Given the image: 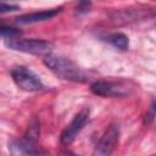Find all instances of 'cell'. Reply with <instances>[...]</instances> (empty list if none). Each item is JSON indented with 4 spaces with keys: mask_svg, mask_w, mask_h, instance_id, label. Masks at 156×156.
I'll return each instance as SVG.
<instances>
[{
    "mask_svg": "<svg viewBox=\"0 0 156 156\" xmlns=\"http://www.w3.org/2000/svg\"><path fill=\"white\" fill-rule=\"evenodd\" d=\"M43 62L48 68H50L57 77L62 79L79 83L85 82L88 79L85 72L69 58L49 54L43 58Z\"/></svg>",
    "mask_w": 156,
    "mask_h": 156,
    "instance_id": "6da1fadb",
    "label": "cell"
},
{
    "mask_svg": "<svg viewBox=\"0 0 156 156\" xmlns=\"http://www.w3.org/2000/svg\"><path fill=\"white\" fill-rule=\"evenodd\" d=\"M11 77L16 85L24 91H39L44 89V84L38 74L26 66H16L11 69Z\"/></svg>",
    "mask_w": 156,
    "mask_h": 156,
    "instance_id": "7a4b0ae2",
    "label": "cell"
},
{
    "mask_svg": "<svg viewBox=\"0 0 156 156\" xmlns=\"http://www.w3.org/2000/svg\"><path fill=\"white\" fill-rule=\"evenodd\" d=\"M5 45L11 50L27 52V54H48L54 48L52 43L44 39H22V38H11L6 40Z\"/></svg>",
    "mask_w": 156,
    "mask_h": 156,
    "instance_id": "3957f363",
    "label": "cell"
},
{
    "mask_svg": "<svg viewBox=\"0 0 156 156\" xmlns=\"http://www.w3.org/2000/svg\"><path fill=\"white\" fill-rule=\"evenodd\" d=\"M89 119V110L88 108H82L74 118L71 121V123L62 130L60 140L63 145H69L74 141L77 135L82 132V129L85 127L87 122Z\"/></svg>",
    "mask_w": 156,
    "mask_h": 156,
    "instance_id": "277c9868",
    "label": "cell"
},
{
    "mask_svg": "<svg viewBox=\"0 0 156 156\" xmlns=\"http://www.w3.org/2000/svg\"><path fill=\"white\" fill-rule=\"evenodd\" d=\"M118 140H119L118 124H115V123L110 124L107 127V129L105 130V133L102 134L99 143L96 144L95 150H94V155L105 156V155L112 154L113 150L116 149V146L118 145Z\"/></svg>",
    "mask_w": 156,
    "mask_h": 156,
    "instance_id": "5b68a950",
    "label": "cell"
},
{
    "mask_svg": "<svg viewBox=\"0 0 156 156\" xmlns=\"http://www.w3.org/2000/svg\"><path fill=\"white\" fill-rule=\"evenodd\" d=\"M90 90L93 94L102 98H122L128 93L124 85L110 80H96L91 84Z\"/></svg>",
    "mask_w": 156,
    "mask_h": 156,
    "instance_id": "8992f818",
    "label": "cell"
},
{
    "mask_svg": "<svg viewBox=\"0 0 156 156\" xmlns=\"http://www.w3.org/2000/svg\"><path fill=\"white\" fill-rule=\"evenodd\" d=\"M9 149L13 155H39L44 154L37 145V140L24 135L20 139H13L9 143Z\"/></svg>",
    "mask_w": 156,
    "mask_h": 156,
    "instance_id": "52a82bcc",
    "label": "cell"
},
{
    "mask_svg": "<svg viewBox=\"0 0 156 156\" xmlns=\"http://www.w3.org/2000/svg\"><path fill=\"white\" fill-rule=\"evenodd\" d=\"M62 11V7H56V9H50V10H44V11H37V12H30L26 15H21L16 18V23L20 24H30V23H38V22H44L48 21L56 15H58Z\"/></svg>",
    "mask_w": 156,
    "mask_h": 156,
    "instance_id": "ba28073f",
    "label": "cell"
},
{
    "mask_svg": "<svg viewBox=\"0 0 156 156\" xmlns=\"http://www.w3.org/2000/svg\"><path fill=\"white\" fill-rule=\"evenodd\" d=\"M106 41L108 44H111L112 46H115L118 50L122 51H127L129 48V39L126 34L116 32V33H111L110 35L106 37Z\"/></svg>",
    "mask_w": 156,
    "mask_h": 156,
    "instance_id": "9c48e42d",
    "label": "cell"
},
{
    "mask_svg": "<svg viewBox=\"0 0 156 156\" xmlns=\"http://www.w3.org/2000/svg\"><path fill=\"white\" fill-rule=\"evenodd\" d=\"M22 34V32L17 28L13 27H7V26H0V38H17Z\"/></svg>",
    "mask_w": 156,
    "mask_h": 156,
    "instance_id": "30bf717a",
    "label": "cell"
},
{
    "mask_svg": "<svg viewBox=\"0 0 156 156\" xmlns=\"http://www.w3.org/2000/svg\"><path fill=\"white\" fill-rule=\"evenodd\" d=\"M91 7V0H78L77 6H76V13L77 15H83L87 13Z\"/></svg>",
    "mask_w": 156,
    "mask_h": 156,
    "instance_id": "8fae6325",
    "label": "cell"
},
{
    "mask_svg": "<svg viewBox=\"0 0 156 156\" xmlns=\"http://www.w3.org/2000/svg\"><path fill=\"white\" fill-rule=\"evenodd\" d=\"M20 7L16 5H10V4H4L0 2V13H6V12H12V11H17Z\"/></svg>",
    "mask_w": 156,
    "mask_h": 156,
    "instance_id": "7c38bea8",
    "label": "cell"
},
{
    "mask_svg": "<svg viewBox=\"0 0 156 156\" xmlns=\"http://www.w3.org/2000/svg\"><path fill=\"white\" fill-rule=\"evenodd\" d=\"M154 117H155V104L152 102V105H151V107H150V111H149V112L146 113V116H145L144 123H145V124L151 123V122L154 121Z\"/></svg>",
    "mask_w": 156,
    "mask_h": 156,
    "instance_id": "4fadbf2b",
    "label": "cell"
}]
</instances>
